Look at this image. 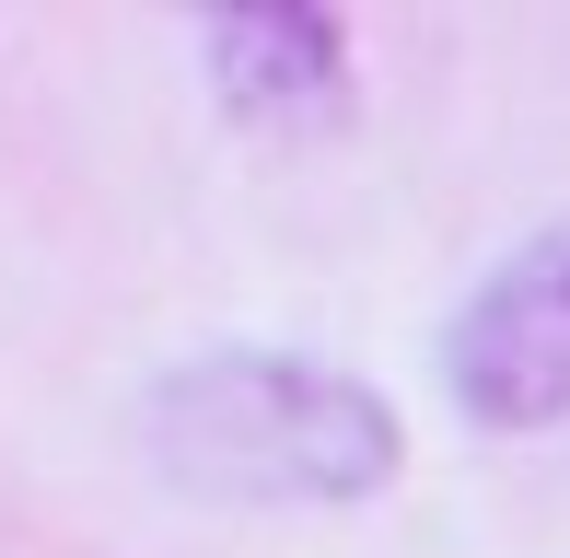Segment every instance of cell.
Segmentation results:
<instances>
[{"instance_id":"2","label":"cell","mask_w":570,"mask_h":558,"mask_svg":"<svg viewBox=\"0 0 570 558\" xmlns=\"http://www.w3.org/2000/svg\"><path fill=\"white\" fill-rule=\"evenodd\" d=\"M443 372H454V408L478 430H559L570 419V221L524 233L465 291Z\"/></svg>"},{"instance_id":"3","label":"cell","mask_w":570,"mask_h":558,"mask_svg":"<svg viewBox=\"0 0 570 558\" xmlns=\"http://www.w3.org/2000/svg\"><path fill=\"white\" fill-rule=\"evenodd\" d=\"M210 70L245 117H338L350 23L315 12V0H233V12H210Z\"/></svg>"},{"instance_id":"1","label":"cell","mask_w":570,"mask_h":558,"mask_svg":"<svg viewBox=\"0 0 570 558\" xmlns=\"http://www.w3.org/2000/svg\"><path fill=\"white\" fill-rule=\"evenodd\" d=\"M140 442L175 489L198 500H373L396 477V408L361 372L292 361V349H210L175 361L140 408Z\"/></svg>"}]
</instances>
